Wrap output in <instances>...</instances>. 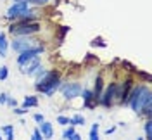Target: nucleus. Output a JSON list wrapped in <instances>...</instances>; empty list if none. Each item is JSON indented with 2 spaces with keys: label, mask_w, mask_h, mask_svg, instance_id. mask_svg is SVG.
<instances>
[{
  "label": "nucleus",
  "mask_w": 152,
  "mask_h": 140,
  "mask_svg": "<svg viewBox=\"0 0 152 140\" xmlns=\"http://www.w3.org/2000/svg\"><path fill=\"white\" fill-rule=\"evenodd\" d=\"M59 86V73L57 71H45L43 76L37 80V90L43 92L45 95H52Z\"/></svg>",
  "instance_id": "nucleus-1"
},
{
  "label": "nucleus",
  "mask_w": 152,
  "mask_h": 140,
  "mask_svg": "<svg viewBox=\"0 0 152 140\" xmlns=\"http://www.w3.org/2000/svg\"><path fill=\"white\" fill-rule=\"evenodd\" d=\"M40 31V24L38 23H26V24H12L10 26V33L16 37H29L33 33Z\"/></svg>",
  "instance_id": "nucleus-2"
},
{
  "label": "nucleus",
  "mask_w": 152,
  "mask_h": 140,
  "mask_svg": "<svg viewBox=\"0 0 152 140\" xmlns=\"http://www.w3.org/2000/svg\"><path fill=\"white\" fill-rule=\"evenodd\" d=\"M33 47H37V40H33V38H21V37H16V40L12 42V48L16 50V52H24V50H29V48H33Z\"/></svg>",
  "instance_id": "nucleus-3"
},
{
  "label": "nucleus",
  "mask_w": 152,
  "mask_h": 140,
  "mask_svg": "<svg viewBox=\"0 0 152 140\" xmlns=\"http://www.w3.org/2000/svg\"><path fill=\"white\" fill-rule=\"evenodd\" d=\"M28 7H29L28 2H14V5H12V7L9 9V12H7V18H10V19L23 18V16L29 10Z\"/></svg>",
  "instance_id": "nucleus-4"
},
{
  "label": "nucleus",
  "mask_w": 152,
  "mask_h": 140,
  "mask_svg": "<svg viewBox=\"0 0 152 140\" xmlns=\"http://www.w3.org/2000/svg\"><path fill=\"white\" fill-rule=\"evenodd\" d=\"M118 92H119V85L118 83H111L109 86H107V90H105L104 95H100V102L104 104V106H111V102H113L114 97H118Z\"/></svg>",
  "instance_id": "nucleus-5"
},
{
  "label": "nucleus",
  "mask_w": 152,
  "mask_h": 140,
  "mask_svg": "<svg viewBox=\"0 0 152 140\" xmlns=\"http://www.w3.org/2000/svg\"><path fill=\"white\" fill-rule=\"evenodd\" d=\"M43 52V45H37L33 47V48H29V50H24V52H21L18 57V64H24L26 61H29V59H33V57H37L38 54H42Z\"/></svg>",
  "instance_id": "nucleus-6"
},
{
  "label": "nucleus",
  "mask_w": 152,
  "mask_h": 140,
  "mask_svg": "<svg viewBox=\"0 0 152 140\" xmlns=\"http://www.w3.org/2000/svg\"><path fill=\"white\" fill-rule=\"evenodd\" d=\"M61 90H62V93H64V97L71 100V99H76V97L81 93V86H80L78 83H69V85H64Z\"/></svg>",
  "instance_id": "nucleus-7"
},
{
  "label": "nucleus",
  "mask_w": 152,
  "mask_h": 140,
  "mask_svg": "<svg viewBox=\"0 0 152 140\" xmlns=\"http://www.w3.org/2000/svg\"><path fill=\"white\" fill-rule=\"evenodd\" d=\"M21 67H23V73L24 75H35L37 73V69L40 67V57H33V59H29V61H26L24 64H21Z\"/></svg>",
  "instance_id": "nucleus-8"
},
{
  "label": "nucleus",
  "mask_w": 152,
  "mask_h": 140,
  "mask_svg": "<svg viewBox=\"0 0 152 140\" xmlns=\"http://www.w3.org/2000/svg\"><path fill=\"white\" fill-rule=\"evenodd\" d=\"M40 133H42L43 140H50L54 137V128H52V125L48 121H42L40 123Z\"/></svg>",
  "instance_id": "nucleus-9"
},
{
  "label": "nucleus",
  "mask_w": 152,
  "mask_h": 140,
  "mask_svg": "<svg viewBox=\"0 0 152 140\" xmlns=\"http://www.w3.org/2000/svg\"><path fill=\"white\" fill-rule=\"evenodd\" d=\"M132 83H133L132 80L124 81V83H123V86H121V92H118V97H121L119 100H121L123 104H126V97H128V90L132 88Z\"/></svg>",
  "instance_id": "nucleus-10"
},
{
  "label": "nucleus",
  "mask_w": 152,
  "mask_h": 140,
  "mask_svg": "<svg viewBox=\"0 0 152 140\" xmlns=\"http://www.w3.org/2000/svg\"><path fill=\"white\" fill-rule=\"evenodd\" d=\"M7 47H9V42L4 33H0V57H5L7 56Z\"/></svg>",
  "instance_id": "nucleus-11"
},
{
  "label": "nucleus",
  "mask_w": 152,
  "mask_h": 140,
  "mask_svg": "<svg viewBox=\"0 0 152 140\" xmlns=\"http://www.w3.org/2000/svg\"><path fill=\"white\" fill-rule=\"evenodd\" d=\"M102 88H104V81H102V78H97V80H95V92H94L95 100L100 99V95H102Z\"/></svg>",
  "instance_id": "nucleus-12"
},
{
  "label": "nucleus",
  "mask_w": 152,
  "mask_h": 140,
  "mask_svg": "<svg viewBox=\"0 0 152 140\" xmlns=\"http://www.w3.org/2000/svg\"><path fill=\"white\" fill-rule=\"evenodd\" d=\"M81 97H83V100H85V106L86 107H92L94 104H92V100H94V92H90V90H85V92H81Z\"/></svg>",
  "instance_id": "nucleus-13"
},
{
  "label": "nucleus",
  "mask_w": 152,
  "mask_h": 140,
  "mask_svg": "<svg viewBox=\"0 0 152 140\" xmlns=\"http://www.w3.org/2000/svg\"><path fill=\"white\" fill-rule=\"evenodd\" d=\"M12 125H5L4 128H2V131L5 133V140H14V133H12Z\"/></svg>",
  "instance_id": "nucleus-14"
},
{
  "label": "nucleus",
  "mask_w": 152,
  "mask_h": 140,
  "mask_svg": "<svg viewBox=\"0 0 152 140\" xmlns=\"http://www.w3.org/2000/svg\"><path fill=\"white\" fill-rule=\"evenodd\" d=\"M69 125H73V126H76V125H85V118L80 116V114H76L75 118L69 119Z\"/></svg>",
  "instance_id": "nucleus-15"
},
{
  "label": "nucleus",
  "mask_w": 152,
  "mask_h": 140,
  "mask_svg": "<svg viewBox=\"0 0 152 140\" xmlns=\"http://www.w3.org/2000/svg\"><path fill=\"white\" fill-rule=\"evenodd\" d=\"M35 106H38L37 97H26V99H24V107H26V109H28V107H35Z\"/></svg>",
  "instance_id": "nucleus-16"
},
{
  "label": "nucleus",
  "mask_w": 152,
  "mask_h": 140,
  "mask_svg": "<svg viewBox=\"0 0 152 140\" xmlns=\"http://www.w3.org/2000/svg\"><path fill=\"white\" fill-rule=\"evenodd\" d=\"M145 135H147V140L152 139V121L145 123Z\"/></svg>",
  "instance_id": "nucleus-17"
},
{
  "label": "nucleus",
  "mask_w": 152,
  "mask_h": 140,
  "mask_svg": "<svg viewBox=\"0 0 152 140\" xmlns=\"http://www.w3.org/2000/svg\"><path fill=\"white\" fill-rule=\"evenodd\" d=\"M97 130H99V125H92V130H90V140H99V137H97Z\"/></svg>",
  "instance_id": "nucleus-18"
},
{
  "label": "nucleus",
  "mask_w": 152,
  "mask_h": 140,
  "mask_svg": "<svg viewBox=\"0 0 152 140\" xmlns=\"http://www.w3.org/2000/svg\"><path fill=\"white\" fill-rule=\"evenodd\" d=\"M7 76H9V69H7V66H2V67H0V81L5 80Z\"/></svg>",
  "instance_id": "nucleus-19"
},
{
  "label": "nucleus",
  "mask_w": 152,
  "mask_h": 140,
  "mask_svg": "<svg viewBox=\"0 0 152 140\" xmlns=\"http://www.w3.org/2000/svg\"><path fill=\"white\" fill-rule=\"evenodd\" d=\"M73 133H75V126L71 125V128H67V130L64 131V133H62V137H64V139H66V140H69V139H71V137H73Z\"/></svg>",
  "instance_id": "nucleus-20"
},
{
  "label": "nucleus",
  "mask_w": 152,
  "mask_h": 140,
  "mask_svg": "<svg viewBox=\"0 0 152 140\" xmlns=\"http://www.w3.org/2000/svg\"><path fill=\"white\" fill-rule=\"evenodd\" d=\"M14 2H28V4H37V5L47 4V0H14Z\"/></svg>",
  "instance_id": "nucleus-21"
},
{
  "label": "nucleus",
  "mask_w": 152,
  "mask_h": 140,
  "mask_svg": "<svg viewBox=\"0 0 152 140\" xmlns=\"http://www.w3.org/2000/svg\"><path fill=\"white\" fill-rule=\"evenodd\" d=\"M31 140H43V137H42L40 130H35V131H33V137H31Z\"/></svg>",
  "instance_id": "nucleus-22"
},
{
  "label": "nucleus",
  "mask_w": 152,
  "mask_h": 140,
  "mask_svg": "<svg viewBox=\"0 0 152 140\" xmlns=\"http://www.w3.org/2000/svg\"><path fill=\"white\" fill-rule=\"evenodd\" d=\"M57 123H61V125H69V118H64V116H59V118H57Z\"/></svg>",
  "instance_id": "nucleus-23"
},
{
  "label": "nucleus",
  "mask_w": 152,
  "mask_h": 140,
  "mask_svg": "<svg viewBox=\"0 0 152 140\" xmlns=\"http://www.w3.org/2000/svg\"><path fill=\"white\" fill-rule=\"evenodd\" d=\"M0 104H7V93H0Z\"/></svg>",
  "instance_id": "nucleus-24"
},
{
  "label": "nucleus",
  "mask_w": 152,
  "mask_h": 140,
  "mask_svg": "<svg viewBox=\"0 0 152 140\" xmlns=\"http://www.w3.org/2000/svg\"><path fill=\"white\" fill-rule=\"evenodd\" d=\"M33 118H35V121H37V123H42V121H45V119H43V116H42V114H35V116H33Z\"/></svg>",
  "instance_id": "nucleus-25"
},
{
  "label": "nucleus",
  "mask_w": 152,
  "mask_h": 140,
  "mask_svg": "<svg viewBox=\"0 0 152 140\" xmlns=\"http://www.w3.org/2000/svg\"><path fill=\"white\" fill-rule=\"evenodd\" d=\"M26 111H28L26 107H21V109H16V111H14V112H16V114H24V112H26Z\"/></svg>",
  "instance_id": "nucleus-26"
},
{
  "label": "nucleus",
  "mask_w": 152,
  "mask_h": 140,
  "mask_svg": "<svg viewBox=\"0 0 152 140\" xmlns=\"http://www.w3.org/2000/svg\"><path fill=\"white\" fill-rule=\"evenodd\" d=\"M7 104H9V106H12V107H16V100H14V99H7Z\"/></svg>",
  "instance_id": "nucleus-27"
},
{
  "label": "nucleus",
  "mask_w": 152,
  "mask_h": 140,
  "mask_svg": "<svg viewBox=\"0 0 152 140\" xmlns=\"http://www.w3.org/2000/svg\"><path fill=\"white\" fill-rule=\"evenodd\" d=\"M92 45H102V47H104L105 43H102V40H99V38H97V40H94V43H92Z\"/></svg>",
  "instance_id": "nucleus-28"
},
{
  "label": "nucleus",
  "mask_w": 152,
  "mask_h": 140,
  "mask_svg": "<svg viewBox=\"0 0 152 140\" xmlns=\"http://www.w3.org/2000/svg\"><path fill=\"white\" fill-rule=\"evenodd\" d=\"M69 140H81V137H80L78 133H73V137H71Z\"/></svg>",
  "instance_id": "nucleus-29"
},
{
  "label": "nucleus",
  "mask_w": 152,
  "mask_h": 140,
  "mask_svg": "<svg viewBox=\"0 0 152 140\" xmlns=\"http://www.w3.org/2000/svg\"><path fill=\"white\" fill-rule=\"evenodd\" d=\"M114 131H116V128H109V130H105V133H107V135H111V133H114Z\"/></svg>",
  "instance_id": "nucleus-30"
},
{
  "label": "nucleus",
  "mask_w": 152,
  "mask_h": 140,
  "mask_svg": "<svg viewBox=\"0 0 152 140\" xmlns=\"http://www.w3.org/2000/svg\"><path fill=\"white\" fill-rule=\"evenodd\" d=\"M137 140H143V139H140V137H138V139H137Z\"/></svg>",
  "instance_id": "nucleus-31"
},
{
  "label": "nucleus",
  "mask_w": 152,
  "mask_h": 140,
  "mask_svg": "<svg viewBox=\"0 0 152 140\" xmlns=\"http://www.w3.org/2000/svg\"><path fill=\"white\" fill-rule=\"evenodd\" d=\"M0 140H2V135H0Z\"/></svg>",
  "instance_id": "nucleus-32"
}]
</instances>
